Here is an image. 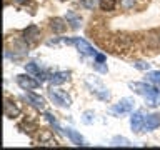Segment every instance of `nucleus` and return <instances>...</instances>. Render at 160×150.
I'll return each mask as SVG.
<instances>
[{
  "instance_id": "nucleus-23",
  "label": "nucleus",
  "mask_w": 160,
  "mask_h": 150,
  "mask_svg": "<svg viewBox=\"0 0 160 150\" xmlns=\"http://www.w3.org/2000/svg\"><path fill=\"white\" fill-rule=\"evenodd\" d=\"M83 5L87 8H93V5H95V0H83Z\"/></svg>"
},
{
  "instance_id": "nucleus-10",
  "label": "nucleus",
  "mask_w": 160,
  "mask_h": 150,
  "mask_svg": "<svg viewBox=\"0 0 160 150\" xmlns=\"http://www.w3.org/2000/svg\"><path fill=\"white\" fill-rule=\"evenodd\" d=\"M18 113H20V108L17 105H13L12 102L5 100V115H7L8 118H13V117H18Z\"/></svg>"
},
{
  "instance_id": "nucleus-19",
  "label": "nucleus",
  "mask_w": 160,
  "mask_h": 150,
  "mask_svg": "<svg viewBox=\"0 0 160 150\" xmlns=\"http://www.w3.org/2000/svg\"><path fill=\"white\" fill-rule=\"evenodd\" d=\"M25 70H27L28 73H32V75H38L40 73L37 63H27V65H25Z\"/></svg>"
},
{
  "instance_id": "nucleus-14",
  "label": "nucleus",
  "mask_w": 160,
  "mask_h": 150,
  "mask_svg": "<svg viewBox=\"0 0 160 150\" xmlns=\"http://www.w3.org/2000/svg\"><path fill=\"white\" fill-rule=\"evenodd\" d=\"M27 97H28V100H30V102H32L33 105H35V107H38L40 110H42L43 107H45V100L42 98V97H38V95H35V93H27Z\"/></svg>"
},
{
  "instance_id": "nucleus-22",
  "label": "nucleus",
  "mask_w": 160,
  "mask_h": 150,
  "mask_svg": "<svg viewBox=\"0 0 160 150\" xmlns=\"http://www.w3.org/2000/svg\"><path fill=\"white\" fill-rule=\"evenodd\" d=\"M95 62H97V63H102V62H105V55H102V53H97V55H95Z\"/></svg>"
},
{
  "instance_id": "nucleus-25",
  "label": "nucleus",
  "mask_w": 160,
  "mask_h": 150,
  "mask_svg": "<svg viewBox=\"0 0 160 150\" xmlns=\"http://www.w3.org/2000/svg\"><path fill=\"white\" fill-rule=\"evenodd\" d=\"M17 2H18V3H27L28 0H17Z\"/></svg>"
},
{
  "instance_id": "nucleus-12",
  "label": "nucleus",
  "mask_w": 160,
  "mask_h": 150,
  "mask_svg": "<svg viewBox=\"0 0 160 150\" xmlns=\"http://www.w3.org/2000/svg\"><path fill=\"white\" fill-rule=\"evenodd\" d=\"M37 37H38V28L35 27V25H30V27L23 32V38L28 40V42H33Z\"/></svg>"
},
{
  "instance_id": "nucleus-4",
  "label": "nucleus",
  "mask_w": 160,
  "mask_h": 150,
  "mask_svg": "<svg viewBox=\"0 0 160 150\" xmlns=\"http://www.w3.org/2000/svg\"><path fill=\"white\" fill-rule=\"evenodd\" d=\"M133 105H135V100H133V98L125 97V98H122V100H120V102L112 108V112H113V113H118V115L130 113V112L133 110Z\"/></svg>"
},
{
  "instance_id": "nucleus-8",
  "label": "nucleus",
  "mask_w": 160,
  "mask_h": 150,
  "mask_svg": "<svg viewBox=\"0 0 160 150\" xmlns=\"http://www.w3.org/2000/svg\"><path fill=\"white\" fill-rule=\"evenodd\" d=\"M160 125V115L158 113H150L145 117V123H143V130L145 132H150V130L157 128Z\"/></svg>"
},
{
  "instance_id": "nucleus-6",
  "label": "nucleus",
  "mask_w": 160,
  "mask_h": 150,
  "mask_svg": "<svg viewBox=\"0 0 160 150\" xmlns=\"http://www.w3.org/2000/svg\"><path fill=\"white\" fill-rule=\"evenodd\" d=\"M73 45L80 50V53H83V55H97L95 48L88 42H85L83 38H73Z\"/></svg>"
},
{
  "instance_id": "nucleus-13",
  "label": "nucleus",
  "mask_w": 160,
  "mask_h": 150,
  "mask_svg": "<svg viewBox=\"0 0 160 150\" xmlns=\"http://www.w3.org/2000/svg\"><path fill=\"white\" fill-rule=\"evenodd\" d=\"M50 27H52V30H53V32H63V30H65V27H67V23H65L63 22V20L62 18H52V22H50Z\"/></svg>"
},
{
  "instance_id": "nucleus-18",
  "label": "nucleus",
  "mask_w": 160,
  "mask_h": 150,
  "mask_svg": "<svg viewBox=\"0 0 160 150\" xmlns=\"http://www.w3.org/2000/svg\"><path fill=\"white\" fill-rule=\"evenodd\" d=\"M93 117H95V113L92 112V110H87V112L83 113V117H82V122L90 125V123H93Z\"/></svg>"
},
{
  "instance_id": "nucleus-5",
  "label": "nucleus",
  "mask_w": 160,
  "mask_h": 150,
  "mask_svg": "<svg viewBox=\"0 0 160 150\" xmlns=\"http://www.w3.org/2000/svg\"><path fill=\"white\" fill-rule=\"evenodd\" d=\"M143 123H145V117L142 112H135L130 117V127L133 132H142L143 130Z\"/></svg>"
},
{
  "instance_id": "nucleus-15",
  "label": "nucleus",
  "mask_w": 160,
  "mask_h": 150,
  "mask_svg": "<svg viewBox=\"0 0 160 150\" xmlns=\"http://www.w3.org/2000/svg\"><path fill=\"white\" fill-rule=\"evenodd\" d=\"M115 3H117V0H100V8L105 12H110L115 8Z\"/></svg>"
},
{
  "instance_id": "nucleus-7",
  "label": "nucleus",
  "mask_w": 160,
  "mask_h": 150,
  "mask_svg": "<svg viewBox=\"0 0 160 150\" xmlns=\"http://www.w3.org/2000/svg\"><path fill=\"white\" fill-rule=\"evenodd\" d=\"M17 83L23 90H32V88H37L40 85V82L33 80L32 77H27V75H18V77H17Z\"/></svg>"
},
{
  "instance_id": "nucleus-1",
  "label": "nucleus",
  "mask_w": 160,
  "mask_h": 150,
  "mask_svg": "<svg viewBox=\"0 0 160 150\" xmlns=\"http://www.w3.org/2000/svg\"><path fill=\"white\" fill-rule=\"evenodd\" d=\"M85 83L88 85V88L92 90V93H95L100 100H105V102L110 100L108 88L102 83V80H100V78H97V77H87V78H85Z\"/></svg>"
},
{
  "instance_id": "nucleus-16",
  "label": "nucleus",
  "mask_w": 160,
  "mask_h": 150,
  "mask_svg": "<svg viewBox=\"0 0 160 150\" xmlns=\"http://www.w3.org/2000/svg\"><path fill=\"white\" fill-rule=\"evenodd\" d=\"M67 20L72 23L73 28H78L80 27V17H78V15H75L73 12H67Z\"/></svg>"
},
{
  "instance_id": "nucleus-3",
  "label": "nucleus",
  "mask_w": 160,
  "mask_h": 150,
  "mask_svg": "<svg viewBox=\"0 0 160 150\" xmlns=\"http://www.w3.org/2000/svg\"><path fill=\"white\" fill-rule=\"evenodd\" d=\"M128 87L132 88V90H135L137 93L143 95L145 98L152 97V95L158 90V88H155V87H152V85H148V83H143V82H130Z\"/></svg>"
},
{
  "instance_id": "nucleus-21",
  "label": "nucleus",
  "mask_w": 160,
  "mask_h": 150,
  "mask_svg": "<svg viewBox=\"0 0 160 150\" xmlns=\"http://www.w3.org/2000/svg\"><path fill=\"white\" fill-rule=\"evenodd\" d=\"M113 145H128V140L123 137H115L113 138Z\"/></svg>"
},
{
  "instance_id": "nucleus-17",
  "label": "nucleus",
  "mask_w": 160,
  "mask_h": 150,
  "mask_svg": "<svg viewBox=\"0 0 160 150\" xmlns=\"http://www.w3.org/2000/svg\"><path fill=\"white\" fill-rule=\"evenodd\" d=\"M40 142H42L43 145H57L55 140L52 138V135H50V132H43L42 135H40Z\"/></svg>"
},
{
  "instance_id": "nucleus-11",
  "label": "nucleus",
  "mask_w": 160,
  "mask_h": 150,
  "mask_svg": "<svg viewBox=\"0 0 160 150\" xmlns=\"http://www.w3.org/2000/svg\"><path fill=\"white\" fill-rule=\"evenodd\" d=\"M68 77H70L68 72H58V73H55L53 77L50 78V83H52V85H60V83L67 82Z\"/></svg>"
},
{
  "instance_id": "nucleus-9",
  "label": "nucleus",
  "mask_w": 160,
  "mask_h": 150,
  "mask_svg": "<svg viewBox=\"0 0 160 150\" xmlns=\"http://www.w3.org/2000/svg\"><path fill=\"white\" fill-rule=\"evenodd\" d=\"M63 135H67V137L72 140V143H75V145H85V140H83V137L80 135L78 132H75V130H72V128H67V130H63L62 132Z\"/></svg>"
},
{
  "instance_id": "nucleus-2",
  "label": "nucleus",
  "mask_w": 160,
  "mask_h": 150,
  "mask_svg": "<svg viewBox=\"0 0 160 150\" xmlns=\"http://www.w3.org/2000/svg\"><path fill=\"white\" fill-rule=\"evenodd\" d=\"M48 97L53 103L60 105V107H70V103H72V98L63 90H48Z\"/></svg>"
},
{
  "instance_id": "nucleus-20",
  "label": "nucleus",
  "mask_w": 160,
  "mask_h": 150,
  "mask_svg": "<svg viewBox=\"0 0 160 150\" xmlns=\"http://www.w3.org/2000/svg\"><path fill=\"white\" fill-rule=\"evenodd\" d=\"M133 67L138 68V70H148V68H150V63H147V62H140V60H138V62L133 63Z\"/></svg>"
},
{
  "instance_id": "nucleus-24",
  "label": "nucleus",
  "mask_w": 160,
  "mask_h": 150,
  "mask_svg": "<svg viewBox=\"0 0 160 150\" xmlns=\"http://www.w3.org/2000/svg\"><path fill=\"white\" fill-rule=\"evenodd\" d=\"M123 5L125 7H130V5H133V0H123Z\"/></svg>"
}]
</instances>
